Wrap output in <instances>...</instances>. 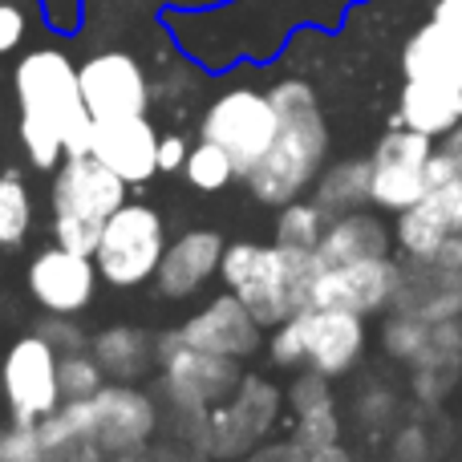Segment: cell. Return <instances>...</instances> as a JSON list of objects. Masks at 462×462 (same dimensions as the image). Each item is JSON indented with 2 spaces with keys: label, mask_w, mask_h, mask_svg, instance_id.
I'll use <instances>...</instances> for the list:
<instances>
[{
  "label": "cell",
  "mask_w": 462,
  "mask_h": 462,
  "mask_svg": "<svg viewBox=\"0 0 462 462\" xmlns=\"http://www.w3.org/2000/svg\"><path fill=\"white\" fill-rule=\"evenodd\" d=\"M16 106H21V143L32 167L53 171L65 154L89 151L94 114L81 94V65L61 49H32L13 73Z\"/></svg>",
  "instance_id": "6da1fadb"
},
{
  "label": "cell",
  "mask_w": 462,
  "mask_h": 462,
  "mask_svg": "<svg viewBox=\"0 0 462 462\" xmlns=\"http://www.w3.org/2000/svg\"><path fill=\"white\" fill-rule=\"evenodd\" d=\"M268 94L280 110V134L272 151L244 175V183L260 203L284 208L317 183L328 154V126L317 94L304 81H276Z\"/></svg>",
  "instance_id": "7a4b0ae2"
},
{
  "label": "cell",
  "mask_w": 462,
  "mask_h": 462,
  "mask_svg": "<svg viewBox=\"0 0 462 462\" xmlns=\"http://www.w3.org/2000/svg\"><path fill=\"white\" fill-rule=\"evenodd\" d=\"M320 272L325 260L317 252L284 244H227L219 263L224 284L252 309L263 328H276L296 312L312 309V288Z\"/></svg>",
  "instance_id": "3957f363"
},
{
  "label": "cell",
  "mask_w": 462,
  "mask_h": 462,
  "mask_svg": "<svg viewBox=\"0 0 462 462\" xmlns=\"http://www.w3.org/2000/svg\"><path fill=\"white\" fill-rule=\"evenodd\" d=\"M126 179L110 171L97 154H65L53 179V231L57 244L81 255L97 252L102 227L126 203Z\"/></svg>",
  "instance_id": "277c9868"
},
{
  "label": "cell",
  "mask_w": 462,
  "mask_h": 462,
  "mask_svg": "<svg viewBox=\"0 0 462 462\" xmlns=\"http://www.w3.org/2000/svg\"><path fill=\"white\" fill-rule=\"evenodd\" d=\"M365 317L345 309H304L292 320L272 328L268 353L284 369H320L328 377L349 374L365 353Z\"/></svg>",
  "instance_id": "5b68a950"
},
{
  "label": "cell",
  "mask_w": 462,
  "mask_h": 462,
  "mask_svg": "<svg viewBox=\"0 0 462 462\" xmlns=\"http://www.w3.org/2000/svg\"><path fill=\"white\" fill-rule=\"evenodd\" d=\"M167 227L162 216L146 203H122L102 227L94 263L106 284L114 288H138L159 272L162 252H167Z\"/></svg>",
  "instance_id": "8992f818"
},
{
  "label": "cell",
  "mask_w": 462,
  "mask_h": 462,
  "mask_svg": "<svg viewBox=\"0 0 462 462\" xmlns=\"http://www.w3.org/2000/svg\"><path fill=\"white\" fill-rule=\"evenodd\" d=\"M280 134V110L272 94H255V89H231L216 97L203 114V138L224 146L231 162L239 167V179L272 151Z\"/></svg>",
  "instance_id": "52a82bcc"
},
{
  "label": "cell",
  "mask_w": 462,
  "mask_h": 462,
  "mask_svg": "<svg viewBox=\"0 0 462 462\" xmlns=\"http://www.w3.org/2000/svg\"><path fill=\"white\" fill-rule=\"evenodd\" d=\"M280 410H284V393L268 382V377L244 374L227 402L211 406L208 418V455L211 458H244L276 430Z\"/></svg>",
  "instance_id": "ba28073f"
},
{
  "label": "cell",
  "mask_w": 462,
  "mask_h": 462,
  "mask_svg": "<svg viewBox=\"0 0 462 462\" xmlns=\"http://www.w3.org/2000/svg\"><path fill=\"white\" fill-rule=\"evenodd\" d=\"M439 151V138L398 126L374 146V208L377 211H406L430 191V159Z\"/></svg>",
  "instance_id": "9c48e42d"
},
{
  "label": "cell",
  "mask_w": 462,
  "mask_h": 462,
  "mask_svg": "<svg viewBox=\"0 0 462 462\" xmlns=\"http://www.w3.org/2000/svg\"><path fill=\"white\" fill-rule=\"evenodd\" d=\"M57 361H61V353L41 333L21 337V341L8 345L5 365H0V385H5L13 422L37 426L41 418H49L65 402L61 382H57Z\"/></svg>",
  "instance_id": "30bf717a"
},
{
  "label": "cell",
  "mask_w": 462,
  "mask_h": 462,
  "mask_svg": "<svg viewBox=\"0 0 462 462\" xmlns=\"http://www.w3.org/2000/svg\"><path fill=\"white\" fill-rule=\"evenodd\" d=\"M393 309L430 325L462 317V236H450L434 255H418V260L402 255V284Z\"/></svg>",
  "instance_id": "8fae6325"
},
{
  "label": "cell",
  "mask_w": 462,
  "mask_h": 462,
  "mask_svg": "<svg viewBox=\"0 0 462 462\" xmlns=\"http://www.w3.org/2000/svg\"><path fill=\"white\" fill-rule=\"evenodd\" d=\"M159 365H162V393L199 402V406H219L244 382V369H239L236 357L195 349V345H187L179 337V328L159 337Z\"/></svg>",
  "instance_id": "7c38bea8"
},
{
  "label": "cell",
  "mask_w": 462,
  "mask_h": 462,
  "mask_svg": "<svg viewBox=\"0 0 462 462\" xmlns=\"http://www.w3.org/2000/svg\"><path fill=\"white\" fill-rule=\"evenodd\" d=\"M402 284V260L382 255V260H357V263H337L325 268L312 288V304L317 309H345L357 317H374V312L393 309V296Z\"/></svg>",
  "instance_id": "4fadbf2b"
},
{
  "label": "cell",
  "mask_w": 462,
  "mask_h": 462,
  "mask_svg": "<svg viewBox=\"0 0 462 462\" xmlns=\"http://www.w3.org/2000/svg\"><path fill=\"white\" fill-rule=\"evenodd\" d=\"M97 280H102V272H97L94 255H81L65 244L45 247L29 263V292L45 312L78 317L94 300Z\"/></svg>",
  "instance_id": "5bb4252c"
},
{
  "label": "cell",
  "mask_w": 462,
  "mask_h": 462,
  "mask_svg": "<svg viewBox=\"0 0 462 462\" xmlns=\"http://www.w3.org/2000/svg\"><path fill=\"white\" fill-rule=\"evenodd\" d=\"M94 406V439L106 455H134L151 442L159 426L154 398L143 393L134 382H110L89 398Z\"/></svg>",
  "instance_id": "9a60e30c"
},
{
  "label": "cell",
  "mask_w": 462,
  "mask_h": 462,
  "mask_svg": "<svg viewBox=\"0 0 462 462\" xmlns=\"http://www.w3.org/2000/svg\"><path fill=\"white\" fill-rule=\"evenodd\" d=\"M81 94L94 118H130V114H146L151 106L143 65L122 49L97 53L81 65Z\"/></svg>",
  "instance_id": "2e32d148"
},
{
  "label": "cell",
  "mask_w": 462,
  "mask_h": 462,
  "mask_svg": "<svg viewBox=\"0 0 462 462\" xmlns=\"http://www.w3.org/2000/svg\"><path fill=\"white\" fill-rule=\"evenodd\" d=\"M159 143L154 126L146 114H130V118H94L89 126V154L118 171L126 183H146L159 171Z\"/></svg>",
  "instance_id": "e0dca14e"
},
{
  "label": "cell",
  "mask_w": 462,
  "mask_h": 462,
  "mask_svg": "<svg viewBox=\"0 0 462 462\" xmlns=\"http://www.w3.org/2000/svg\"><path fill=\"white\" fill-rule=\"evenodd\" d=\"M179 337L195 349H208V353H224V357H252L255 349L263 345V325L252 317L244 300L236 292H224L199 309L187 325H179Z\"/></svg>",
  "instance_id": "ac0fdd59"
},
{
  "label": "cell",
  "mask_w": 462,
  "mask_h": 462,
  "mask_svg": "<svg viewBox=\"0 0 462 462\" xmlns=\"http://www.w3.org/2000/svg\"><path fill=\"white\" fill-rule=\"evenodd\" d=\"M227 252V239L211 227H195L183 231L179 239H171L167 252H162V263L154 272V284L167 300H187L191 292H199L211 276L219 272Z\"/></svg>",
  "instance_id": "d6986e66"
},
{
  "label": "cell",
  "mask_w": 462,
  "mask_h": 462,
  "mask_svg": "<svg viewBox=\"0 0 462 462\" xmlns=\"http://www.w3.org/2000/svg\"><path fill=\"white\" fill-rule=\"evenodd\" d=\"M393 227L385 224L377 211H349V216L328 219L325 236L317 244V255L325 260V268L337 263H357V260H382L393 255Z\"/></svg>",
  "instance_id": "ffe728a7"
},
{
  "label": "cell",
  "mask_w": 462,
  "mask_h": 462,
  "mask_svg": "<svg viewBox=\"0 0 462 462\" xmlns=\"http://www.w3.org/2000/svg\"><path fill=\"white\" fill-rule=\"evenodd\" d=\"M458 374H462V317L430 325L422 353L410 361V382H414V393L426 406L447 398L455 390Z\"/></svg>",
  "instance_id": "44dd1931"
},
{
  "label": "cell",
  "mask_w": 462,
  "mask_h": 462,
  "mask_svg": "<svg viewBox=\"0 0 462 462\" xmlns=\"http://www.w3.org/2000/svg\"><path fill=\"white\" fill-rule=\"evenodd\" d=\"M398 122L410 130H418V134L447 138L450 130L462 126V86L406 78L402 97H398Z\"/></svg>",
  "instance_id": "7402d4cb"
},
{
  "label": "cell",
  "mask_w": 462,
  "mask_h": 462,
  "mask_svg": "<svg viewBox=\"0 0 462 462\" xmlns=\"http://www.w3.org/2000/svg\"><path fill=\"white\" fill-rule=\"evenodd\" d=\"M402 69H406V78L462 86V32L447 29L439 21L422 24L402 49Z\"/></svg>",
  "instance_id": "603a6c76"
},
{
  "label": "cell",
  "mask_w": 462,
  "mask_h": 462,
  "mask_svg": "<svg viewBox=\"0 0 462 462\" xmlns=\"http://www.w3.org/2000/svg\"><path fill=\"white\" fill-rule=\"evenodd\" d=\"M89 353L97 357L110 382H138L159 361V341L138 325H110L89 341Z\"/></svg>",
  "instance_id": "cb8c5ba5"
},
{
  "label": "cell",
  "mask_w": 462,
  "mask_h": 462,
  "mask_svg": "<svg viewBox=\"0 0 462 462\" xmlns=\"http://www.w3.org/2000/svg\"><path fill=\"white\" fill-rule=\"evenodd\" d=\"M312 203L325 211L328 219L349 216V211L374 208V162L369 159H345L320 171L312 183Z\"/></svg>",
  "instance_id": "d4e9b609"
},
{
  "label": "cell",
  "mask_w": 462,
  "mask_h": 462,
  "mask_svg": "<svg viewBox=\"0 0 462 462\" xmlns=\"http://www.w3.org/2000/svg\"><path fill=\"white\" fill-rule=\"evenodd\" d=\"M450 236H455V224H450V211L439 191H426V199L398 211V224H393V244H398V252L406 260L434 255Z\"/></svg>",
  "instance_id": "484cf974"
},
{
  "label": "cell",
  "mask_w": 462,
  "mask_h": 462,
  "mask_svg": "<svg viewBox=\"0 0 462 462\" xmlns=\"http://www.w3.org/2000/svg\"><path fill=\"white\" fill-rule=\"evenodd\" d=\"M37 434H41V447H45V462L57 458V455H69V450L86 447V442H97L94 439V406H89V398L61 402L53 414L37 422Z\"/></svg>",
  "instance_id": "4316f807"
},
{
  "label": "cell",
  "mask_w": 462,
  "mask_h": 462,
  "mask_svg": "<svg viewBox=\"0 0 462 462\" xmlns=\"http://www.w3.org/2000/svg\"><path fill=\"white\" fill-rule=\"evenodd\" d=\"M328 227V216L317 208V203H284L276 216V244L284 247H309V252H317L320 236H325Z\"/></svg>",
  "instance_id": "83f0119b"
},
{
  "label": "cell",
  "mask_w": 462,
  "mask_h": 462,
  "mask_svg": "<svg viewBox=\"0 0 462 462\" xmlns=\"http://www.w3.org/2000/svg\"><path fill=\"white\" fill-rule=\"evenodd\" d=\"M32 227V195L16 175H0V247H21Z\"/></svg>",
  "instance_id": "f1b7e54d"
},
{
  "label": "cell",
  "mask_w": 462,
  "mask_h": 462,
  "mask_svg": "<svg viewBox=\"0 0 462 462\" xmlns=\"http://www.w3.org/2000/svg\"><path fill=\"white\" fill-rule=\"evenodd\" d=\"M183 171H187V183H191L195 191H224L231 179H239V167L231 162V154L224 146L208 143V138H203L199 146H191Z\"/></svg>",
  "instance_id": "f546056e"
},
{
  "label": "cell",
  "mask_w": 462,
  "mask_h": 462,
  "mask_svg": "<svg viewBox=\"0 0 462 462\" xmlns=\"http://www.w3.org/2000/svg\"><path fill=\"white\" fill-rule=\"evenodd\" d=\"M57 382H61L65 402H78V398H94L110 377H106V369L97 365L94 353L78 349V353H61V361H57Z\"/></svg>",
  "instance_id": "4dcf8cb0"
},
{
  "label": "cell",
  "mask_w": 462,
  "mask_h": 462,
  "mask_svg": "<svg viewBox=\"0 0 462 462\" xmlns=\"http://www.w3.org/2000/svg\"><path fill=\"white\" fill-rule=\"evenodd\" d=\"M426 337H430V320L390 309V317H385V328H382V345H385V353H390L393 361H406V365H410V361L422 353Z\"/></svg>",
  "instance_id": "1f68e13d"
},
{
  "label": "cell",
  "mask_w": 462,
  "mask_h": 462,
  "mask_svg": "<svg viewBox=\"0 0 462 462\" xmlns=\"http://www.w3.org/2000/svg\"><path fill=\"white\" fill-rule=\"evenodd\" d=\"M292 439L300 442L304 450H325V447H337L341 442V418H337V402H328V406H317V410H304V414H296V430Z\"/></svg>",
  "instance_id": "d6a6232c"
},
{
  "label": "cell",
  "mask_w": 462,
  "mask_h": 462,
  "mask_svg": "<svg viewBox=\"0 0 462 462\" xmlns=\"http://www.w3.org/2000/svg\"><path fill=\"white\" fill-rule=\"evenodd\" d=\"M333 377L320 374V369H309L304 365V374L292 377V385H288V406H292V414H304V410H317V406H328L333 402Z\"/></svg>",
  "instance_id": "836d02e7"
},
{
  "label": "cell",
  "mask_w": 462,
  "mask_h": 462,
  "mask_svg": "<svg viewBox=\"0 0 462 462\" xmlns=\"http://www.w3.org/2000/svg\"><path fill=\"white\" fill-rule=\"evenodd\" d=\"M0 462H45L37 426H0Z\"/></svg>",
  "instance_id": "e575fe53"
},
{
  "label": "cell",
  "mask_w": 462,
  "mask_h": 462,
  "mask_svg": "<svg viewBox=\"0 0 462 462\" xmlns=\"http://www.w3.org/2000/svg\"><path fill=\"white\" fill-rule=\"evenodd\" d=\"M37 333L45 337L57 353H78V349H86V345H89L86 333H81V328L73 325V317H65V312H49V317L41 320Z\"/></svg>",
  "instance_id": "d590c367"
},
{
  "label": "cell",
  "mask_w": 462,
  "mask_h": 462,
  "mask_svg": "<svg viewBox=\"0 0 462 462\" xmlns=\"http://www.w3.org/2000/svg\"><path fill=\"white\" fill-rule=\"evenodd\" d=\"M239 462H309V450H304L296 439H288V442H268V447L260 442L252 455H244Z\"/></svg>",
  "instance_id": "8d00e7d4"
},
{
  "label": "cell",
  "mask_w": 462,
  "mask_h": 462,
  "mask_svg": "<svg viewBox=\"0 0 462 462\" xmlns=\"http://www.w3.org/2000/svg\"><path fill=\"white\" fill-rule=\"evenodd\" d=\"M21 37H24V13L16 5H8V0H0V53L16 49Z\"/></svg>",
  "instance_id": "74e56055"
},
{
  "label": "cell",
  "mask_w": 462,
  "mask_h": 462,
  "mask_svg": "<svg viewBox=\"0 0 462 462\" xmlns=\"http://www.w3.org/2000/svg\"><path fill=\"white\" fill-rule=\"evenodd\" d=\"M434 191H439L442 203H447L450 224H455V236H462V175L450 179V183H442V187H434Z\"/></svg>",
  "instance_id": "f35d334b"
},
{
  "label": "cell",
  "mask_w": 462,
  "mask_h": 462,
  "mask_svg": "<svg viewBox=\"0 0 462 462\" xmlns=\"http://www.w3.org/2000/svg\"><path fill=\"white\" fill-rule=\"evenodd\" d=\"M187 143L183 138H162L159 143V171H179V167H187Z\"/></svg>",
  "instance_id": "ab89813d"
},
{
  "label": "cell",
  "mask_w": 462,
  "mask_h": 462,
  "mask_svg": "<svg viewBox=\"0 0 462 462\" xmlns=\"http://www.w3.org/2000/svg\"><path fill=\"white\" fill-rule=\"evenodd\" d=\"M434 21L462 32V0H439V5H434Z\"/></svg>",
  "instance_id": "60d3db41"
},
{
  "label": "cell",
  "mask_w": 462,
  "mask_h": 462,
  "mask_svg": "<svg viewBox=\"0 0 462 462\" xmlns=\"http://www.w3.org/2000/svg\"><path fill=\"white\" fill-rule=\"evenodd\" d=\"M309 462H353L349 455H345L341 450V442H337V447H325V450H312L309 455Z\"/></svg>",
  "instance_id": "b9f144b4"
},
{
  "label": "cell",
  "mask_w": 462,
  "mask_h": 462,
  "mask_svg": "<svg viewBox=\"0 0 462 462\" xmlns=\"http://www.w3.org/2000/svg\"><path fill=\"white\" fill-rule=\"evenodd\" d=\"M442 151H450V154H455V159L462 162V126H458V130H450V134L442 138Z\"/></svg>",
  "instance_id": "7bdbcfd3"
},
{
  "label": "cell",
  "mask_w": 462,
  "mask_h": 462,
  "mask_svg": "<svg viewBox=\"0 0 462 462\" xmlns=\"http://www.w3.org/2000/svg\"><path fill=\"white\" fill-rule=\"evenodd\" d=\"M187 5H216V0H187Z\"/></svg>",
  "instance_id": "ee69618b"
}]
</instances>
